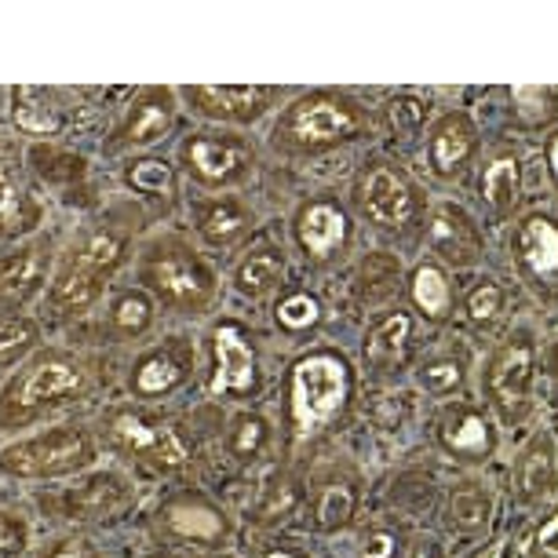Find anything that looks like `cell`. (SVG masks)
I'll list each match as a JSON object with an SVG mask.
<instances>
[{"label":"cell","mask_w":558,"mask_h":558,"mask_svg":"<svg viewBox=\"0 0 558 558\" xmlns=\"http://www.w3.org/2000/svg\"><path fill=\"white\" fill-rule=\"evenodd\" d=\"M504 551H508V541H493L486 551L475 555V558H504Z\"/></svg>","instance_id":"b9f144b4"},{"label":"cell","mask_w":558,"mask_h":558,"mask_svg":"<svg viewBox=\"0 0 558 558\" xmlns=\"http://www.w3.org/2000/svg\"><path fill=\"white\" fill-rule=\"evenodd\" d=\"M536 558H558V514H551L536 533Z\"/></svg>","instance_id":"74e56055"},{"label":"cell","mask_w":558,"mask_h":558,"mask_svg":"<svg viewBox=\"0 0 558 558\" xmlns=\"http://www.w3.org/2000/svg\"><path fill=\"white\" fill-rule=\"evenodd\" d=\"M551 168H555V175H558V135L551 140Z\"/></svg>","instance_id":"7bdbcfd3"},{"label":"cell","mask_w":558,"mask_h":558,"mask_svg":"<svg viewBox=\"0 0 558 558\" xmlns=\"http://www.w3.org/2000/svg\"><path fill=\"white\" fill-rule=\"evenodd\" d=\"M146 318H150V311H146V303L140 296H129V300H121L118 303V325L121 329H143Z\"/></svg>","instance_id":"8d00e7d4"},{"label":"cell","mask_w":558,"mask_h":558,"mask_svg":"<svg viewBox=\"0 0 558 558\" xmlns=\"http://www.w3.org/2000/svg\"><path fill=\"white\" fill-rule=\"evenodd\" d=\"M121 256V245L110 234H96L77 252V259L70 263L66 274L59 278L56 286V303L62 307H84V303L96 300L102 270H110Z\"/></svg>","instance_id":"5b68a950"},{"label":"cell","mask_w":558,"mask_h":558,"mask_svg":"<svg viewBox=\"0 0 558 558\" xmlns=\"http://www.w3.org/2000/svg\"><path fill=\"white\" fill-rule=\"evenodd\" d=\"M216 354H219V373L213 380V391H245L252 384V354L241 343V336L234 329H219L216 332Z\"/></svg>","instance_id":"5bb4252c"},{"label":"cell","mask_w":558,"mask_h":558,"mask_svg":"<svg viewBox=\"0 0 558 558\" xmlns=\"http://www.w3.org/2000/svg\"><path fill=\"white\" fill-rule=\"evenodd\" d=\"M347 234V219L340 208L332 205H314L300 219V241L307 245L314 256H325L329 248H336Z\"/></svg>","instance_id":"2e32d148"},{"label":"cell","mask_w":558,"mask_h":558,"mask_svg":"<svg viewBox=\"0 0 558 558\" xmlns=\"http://www.w3.org/2000/svg\"><path fill=\"white\" fill-rule=\"evenodd\" d=\"M362 208L368 219L384 227H402L416 213V197L409 191V183L391 168H373L362 183Z\"/></svg>","instance_id":"8992f818"},{"label":"cell","mask_w":558,"mask_h":558,"mask_svg":"<svg viewBox=\"0 0 558 558\" xmlns=\"http://www.w3.org/2000/svg\"><path fill=\"white\" fill-rule=\"evenodd\" d=\"M281 281V263L270 256V252H256L241 263V289L248 292H267L270 286Z\"/></svg>","instance_id":"d4e9b609"},{"label":"cell","mask_w":558,"mask_h":558,"mask_svg":"<svg viewBox=\"0 0 558 558\" xmlns=\"http://www.w3.org/2000/svg\"><path fill=\"white\" fill-rule=\"evenodd\" d=\"M430 245L452 263H471L478 252V234L463 213H457V208H441L435 216V227H430Z\"/></svg>","instance_id":"4fadbf2b"},{"label":"cell","mask_w":558,"mask_h":558,"mask_svg":"<svg viewBox=\"0 0 558 558\" xmlns=\"http://www.w3.org/2000/svg\"><path fill=\"white\" fill-rule=\"evenodd\" d=\"M132 183L143 186V191H168V186H172V175H168V168L161 161H143L132 172Z\"/></svg>","instance_id":"836d02e7"},{"label":"cell","mask_w":558,"mask_h":558,"mask_svg":"<svg viewBox=\"0 0 558 558\" xmlns=\"http://www.w3.org/2000/svg\"><path fill=\"white\" fill-rule=\"evenodd\" d=\"M40 281H45V256L37 248L19 252V256H12L0 267V303L19 307V303H26L40 289Z\"/></svg>","instance_id":"7c38bea8"},{"label":"cell","mask_w":558,"mask_h":558,"mask_svg":"<svg viewBox=\"0 0 558 558\" xmlns=\"http://www.w3.org/2000/svg\"><path fill=\"white\" fill-rule=\"evenodd\" d=\"M493 398L508 420H522L533 409V347L530 340H511L493 362Z\"/></svg>","instance_id":"3957f363"},{"label":"cell","mask_w":558,"mask_h":558,"mask_svg":"<svg viewBox=\"0 0 558 558\" xmlns=\"http://www.w3.org/2000/svg\"><path fill=\"white\" fill-rule=\"evenodd\" d=\"M168 129V96L165 92H150L140 107H135L129 121V140L135 143H150Z\"/></svg>","instance_id":"44dd1931"},{"label":"cell","mask_w":558,"mask_h":558,"mask_svg":"<svg viewBox=\"0 0 558 558\" xmlns=\"http://www.w3.org/2000/svg\"><path fill=\"white\" fill-rule=\"evenodd\" d=\"M81 460H88V441L77 430H56L4 452V468L15 475H51V471L77 468Z\"/></svg>","instance_id":"277c9868"},{"label":"cell","mask_w":558,"mask_h":558,"mask_svg":"<svg viewBox=\"0 0 558 558\" xmlns=\"http://www.w3.org/2000/svg\"><path fill=\"white\" fill-rule=\"evenodd\" d=\"M511 96H514V102H519V118L530 121V124H541L555 113L551 92L547 88H514Z\"/></svg>","instance_id":"4316f807"},{"label":"cell","mask_w":558,"mask_h":558,"mask_svg":"<svg viewBox=\"0 0 558 558\" xmlns=\"http://www.w3.org/2000/svg\"><path fill=\"white\" fill-rule=\"evenodd\" d=\"M241 223H245V219H241V213L234 205H219V208H213V213L205 216V234L213 241L230 238V234H238Z\"/></svg>","instance_id":"1f68e13d"},{"label":"cell","mask_w":558,"mask_h":558,"mask_svg":"<svg viewBox=\"0 0 558 558\" xmlns=\"http://www.w3.org/2000/svg\"><path fill=\"white\" fill-rule=\"evenodd\" d=\"M519 486L530 500H547L555 493V449L547 438H533L519 460Z\"/></svg>","instance_id":"9a60e30c"},{"label":"cell","mask_w":558,"mask_h":558,"mask_svg":"<svg viewBox=\"0 0 558 558\" xmlns=\"http://www.w3.org/2000/svg\"><path fill=\"white\" fill-rule=\"evenodd\" d=\"M357 110L351 102L332 99V96H311L292 107L286 118V135L303 146H329L336 140H347V135L357 132Z\"/></svg>","instance_id":"7a4b0ae2"},{"label":"cell","mask_w":558,"mask_h":558,"mask_svg":"<svg viewBox=\"0 0 558 558\" xmlns=\"http://www.w3.org/2000/svg\"><path fill=\"white\" fill-rule=\"evenodd\" d=\"M270 558H296V555H286V551H278V555H270Z\"/></svg>","instance_id":"ee69618b"},{"label":"cell","mask_w":558,"mask_h":558,"mask_svg":"<svg viewBox=\"0 0 558 558\" xmlns=\"http://www.w3.org/2000/svg\"><path fill=\"white\" fill-rule=\"evenodd\" d=\"M416 558H430V551H420V555H416Z\"/></svg>","instance_id":"bcb514c9"},{"label":"cell","mask_w":558,"mask_h":558,"mask_svg":"<svg viewBox=\"0 0 558 558\" xmlns=\"http://www.w3.org/2000/svg\"><path fill=\"white\" fill-rule=\"evenodd\" d=\"M154 278H157V286H161V292H168V296L179 303H197V300H205V292H208L205 278L194 270V263H186L183 256H165L154 267Z\"/></svg>","instance_id":"ac0fdd59"},{"label":"cell","mask_w":558,"mask_h":558,"mask_svg":"<svg viewBox=\"0 0 558 558\" xmlns=\"http://www.w3.org/2000/svg\"><path fill=\"white\" fill-rule=\"evenodd\" d=\"M413 296H416V303L427 314H446V307H449V286H446V278H441V270L420 267L416 278H413Z\"/></svg>","instance_id":"cb8c5ba5"},{"label":"cell","mask_w":558,"mask_h":558,"mask_svg":"<svg viewBox=\"0 0 558 558\" xmlns=\"http://www.w3.org/2000/svg\"><path fill=\"white\" fill-rule=\"evenodd\" d=\"M248 146L238 143V140H208V135H202V140L191 143V165L194 172L202 179H213V183H219V179L234 175L241 165L248 161Z\"/></svg>","instance_id":"8fae6325"},{"label":"cell","mask_w":558,"mask_h":558,"mask_svg":"<svg viewBox=\"0 0 558 558\" xmlns=\"http://www.w3.org/2000/svg\"><path fill=\"white\" fill-rule=\"evenodd\" d=\"M172 525L179 533H186V536H213L219 533V522H216V514H208L202 508H175L172 511Z\"/></svg>","instance_id":"f1b7e54d"},{"label":"cell","mask_w":558,"mask_h":558,"mask_svg":"<svg viewBox=\"0 0 558 558\" xmlns=\"http://www.w3.org/2000/svg\"><path fill=\"white\" fill-rule=\"evenodd\" d=\"M471 146H475V129L463 118H449L441 121V129L430 140V161L438 172H452L471 157Z\"/></svg>","instance_id":"e0dca14e"},{"label":"cell","mask_w":558,"mask_h":558,"mask_svg":"<svg viewBox=\"0 0 558 558\" xmlns=\"http://www.w3.org/2000/svg\"><path fill=\"white\" fill-rule=\"evenodd\" d=\"M113 435H118L124 446L132 452H143V457H154L161 463H183L186 460V449L183 441L172 435V427L165 424H146L140 416H113Z\"/></svg>","instance_id":"52a82bcc"},{"label":"cell","mask_w":558,"mask_h":558,"mask_svg":"<svg viewBox=\"0 0 558 558\" xmlns=\"http://www.w3.org/2000/svg\"><path fill=\"white\" fill-rule=\"evenodd\" d=\"M395 551V541L387 533H376L373 541H368V547H365V558H387Z\"/></svg>","instance_id":"ab89813d"},{"label":"cell","mask_w":558,"mask_h":558,"mask_svg":"<svg viewBox=\"0 0 558 558\" xmlns=\"http://www.w3.org/2000/svg\"><path fill=\"white\" fill-rule=\"evenodd\" d=\"M351 489L347 486H332L329 493L322 497V522L325 525H343L347 519H351Z\"/></svg>","instance_id":"4dcf8cb0"},{"label":"cell","mask_w":558,"mask_h":558,"mask_svg":"<svg viewBox=\"0 0 558 558\" xmlns=\"http://www.w3.org/2000/svg\"><path fill=\"white\" fill-rule=\"evenodd\" d=\"M179 380V368L168 362V357H150L143 368H140V391L154 395V391H165Z\"/></svg>","instance_id":"83f0119b"},{"label":"cell","mask_w":558,"mask_h":558,"mask_svg":"<svg viewBox=\"0 0 558 558\" xmlns=\"http://www.w3.org/2000/svg\"><path fill=\"white\" fill-rule=\"evenodd\" d=\"M278 318L289 325V329H307V325L318 322V303L307 300V296H292L281 303Z\"/></svg>","instance_id":"d6a6232c"},{"label":"cell","mask_w":558,"mask_h":558,"mask_svg":"<svg viewBox=\"0 0 558 558\" xmlns=\"http://www.w3.org/2000/svg\"><path fill=\"white\" fill-rule=\"evenodd\" d=\"M482 197L497 213H508L519 202V165H514V157H497L486 168V175H482Z\"/></svg>","instance_id":"ffe728a7"},{"label":"cell","mask_w":558,"mask_h":558,"mask_svg":"<svg viewBox=\"0 0 558 558\" xmlns=\"http://www.w3.org/2000/svg\"><path fill=\"white\" fill-rule=\"evenodd\" d=\"M424 384L430 391H452L460 384V365L457 362H438L424 368Z\"/></svg>","instance_id":"e575fe53"},{"label":"cell","mask_w":558,"mask_h":558,"mask_svg":"<svg viewBox=\"0 0 558 558\" xmlns=\"http://www.w3.org/2000/svg\"><path fill=\"white\" fill-rule=\"evenodd\" d=\"M59 558H77V551H62Z\"/></svg>","instance_id":"f6af8a7d"},{"label":"cell","mask_w":558,"mask_h":558,"mask_svg":"<svg viewBox=\"0 0 558 558\" xmlns=\"http://www.w3.org/2000/svg\"><path fill=\"white\" fill-rule=\"evenodd\" d=\"M500 303H504L500 286H482V289H475V292H471V300H468L471 322H493V318H497V311H500Z\"/></svg>","instance_id":"f546056e"},{"label":"cell","mask_w":558,"mask_h":558,"mask_svg":"<svg viewBox=\"0 0 558 558\" xmlns=\"http://www.w3.org/2000/svg\"><path fill=\"white\" fill-rule=\"evenodd\" d=\"M77 384H81L77 368H70L62 362H40L15 384V402L37 405V402H48V398H59L66 391H77Z\"/></svg>","instance_id":"30bf717a"},{"label":"cell","mask_w":558,"mask_h":558,"mask_svg":"<svg viewBox=\"0 0 558 558\" xmlns=\"http://www.w3.org/2000/svg\"><path fill=\"white\" fill-rule=\"evenodd\" d=\"M263 438V424L259 420H248V424H241V435H238V452H252L259 446Z\"/></svg>","instance_id":"f35d334b"},{"label":"cell","mask_w":558,"mask_h":558,"mask_svg":"<svg viewBox=\"0 0 558 558\" xmlns=\"http://www.w3.org/2000/svg\"><path fill=\"white\" fill-rule=\"evenodd\" d=\"M347 398V368L340 357L314 354L296 365L292 376V413H296L300 435L325 427L343 409Z\"/></svg>","instance_id":"6da1fadb"},{"label":"cell","mask_w":558,"mask_h":558,"mask_svg":"<svg viewBox=\"0 0 558 558\" xmlns=\"http://www.w3.org/2000/svg\"><path fill=\"white\" fill-rule=\"evenodd\" d=\"M519 256L536 278H558V227L551 219H525L519 230Z\"/></svg>","instance_id":"9c48e42d"},{"label":"cell","mask_w":558,"mask_h":558,"mask_svg":"<svg viewBox=\"0 0 558 558\" xmlns=\"http://www.w3.org/2000/svg\"><path fill=\"white\" fill-rule=\"evenodd\" d=\"M449 519L460 525V530H468V533H475L482 530V525L489 522V497L482 489H463L452 497L449 504Z\"/></svg>","instance_id":"603a6c76"},{"label":"cell","mask_w":558,"mask_h":558,"mask_svg":"<svg viewBox=\"0 0 558 558\" xmlns=\"http://www.w3.org/2000/svg\"><path fill=\"white\" fill-rule=\"evenodd\" d=\"M34 340V325L26 322H0V357L19 351L23 343Z\"/></svg>","instance_id":"d590c367"},{"label":"cell","mask_w":558,"mask_h":558,"mask_svg":"<svg viewBox=\"0 0 558 558\" xmlns=\"http://www.w3.org/2000/svg\"><path fill=\"white\" fill-rule=\"evenodd\" d=\"M12 154L8 146H0V227L19 223V194H15V175H12Z\"/></svg>","instance_id":"484cf974"},{"label":"cell","mask_w":558,"mask_h":558,"mask_svg":"<svg viewBox=\"0 0 558 558\" xmlns=\"http://www.w3.org/2000/svg\"><path fill=\"white\" fill-rule=\"evenodd\" d=\"M15 547H19V530L12 522H0V558L12 555Z\"/></svg>","instance_id":"60d3db41"},{"label":"cell","mask_w":558,"mask_h":558,"mask_svg":"<svg viewBox=\"0 0 558 558\" xmlns=\"http://www.w3.org/2000/svg\"><path fill=\"white\" fill-rule=\"evenodd\" d=\"M405 336H409V318H405V314H395V318H387L380 329L373 332V343H368V357H373V362H380V365L402 362Z\"/></svg>","instance_id":"7402d4cb"},{"label":"cell","mask_w":558,"mask_h":558,"mask_svg":"<svg viewBox=\"0 0 558 558\" xmlns=\"http://www.w3.org/2000/svg\"><path fill=\"white\" fill-rule=\"evenodd\" d=\"M191 96L205 113H216V118H230V121H248L267 110L274 88H259V84H241V88L219 84V88H205L202 84V88H191Z\"/></svg>","instance_id":"ba28073f"},{"label":"cell","mask_w":558,"mask_h":558,"mask_svg":"<svg viewBox=\"0 0 558 558\" xmlns=\"http://www.w3.org/2000/svg\"><path fill=\"white\" fill-rule=\"evenodd\" d=\"M446 446L457 449V452H468V457H486L493 438H489V424L482 420L478 413L471 409H457L449 420H446Z\"/></svg>","instance_id":"d6986e66"}]
</instances>
